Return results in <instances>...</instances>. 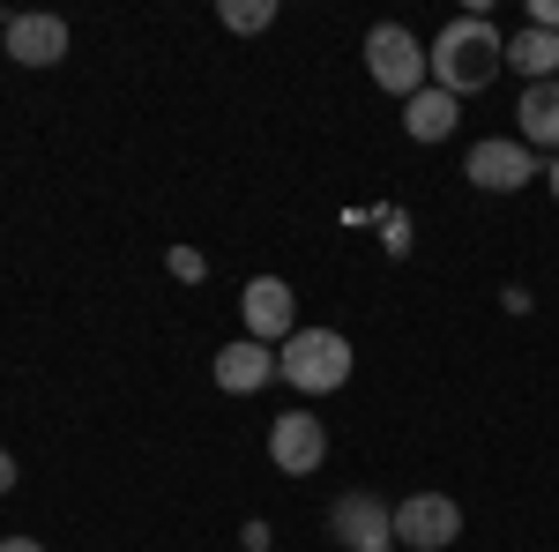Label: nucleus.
<instances>
[{"instance_id": "8", "label": "nucleus", "mask_w": 559, "mask_h": 552, "mask_svg": "<svg viewBox=\"0 0 559 552\" xmlns=\"http://www.w3.org/2000/svg\"><path fill=\"white\" fill-rule=\"evenodd\" d=\"M269 463L284 470V478H313V470L329 463V425L313 419V411H284V419L269 425Z\"/></svg>"}, {"instance_id": "10", "label": "nucleus", "mask_w": 559, "mask_h": 552, "mask_svg": "<svg viewBox=\"0 0 559 552\" xmlns=\"http://www.w3.org/2000/svg\"><path fill=\"white\" fill-rule=\"evenodd\" d=\"M210 374L224 396H254V388L276 381V343H254V337H239V343H224L210 359Z\"/></svg>"}, {"instance_id": "19", "label": "nucleus", "mask_w": 559, "mask_h": 552, "mask_svg": "<svg viewBox=\"0 0 559 552\" xmlns=\"http://www.w3.org/2000/svg\"><path fill=\"white\" fill-rule=\"evenodd\" d=\"M545 187H552V202H559V157H552V165H545Z\"/></svg>"}, {"instance_id": "14", "label": "nucleus", "mask_w": 559, "mask_h": 552, "mask_svg": "<svg viewBox=\"0 0 559 552\" xmlns=\"http://www.w3.org/2000/svg\"><path fill=\"white\" fill-rule=\"evenodd\" d=\"M224 23H231L239 38H254V31L276 23V0H224Z\"/></svg>"}, {"instance_id": "15", "label": "nucleus", "mask_w": 559, "mask_h": 552, "mask_svg": "<svg viewBox=\"0 0 559 552\" xmlns=\"http://www.w3.org/2000/svg\"><path fill=\"white\" fill-rule=\"evenodd\" d=\"M165 269H173L179 284H202V277H210V261L194 255V247H173V255H165Z\"/></svg>"}, {"instance_id": "12", "label": "nucleus", "mask_w": 559, "mask_h": 552, "mask_svg": "<svg viewBox=\"0 0 559 552\" xmlns=\"http://www.w3.org/2000/svg\"><path fill=\"white\" fill-rule=\"evenodd\" d=\"M455 105H463V97H448L440 83H426L411 105H403V134H411V142H448V134H455V120H463Z\"/></svg>"}, {"instance_id": "2", "label": "nucleus", "mask_w": 559, "mask_h": 552, "mask_svg": "<svg viewBox=\"0 0 559 552\" xmlns=\"http://www.w3.org/2000/svg\"><path fill=\"white\" fill-rule=\"evenodd\" d=\"M276 381H292L299 396H336L350 381V337L344 329H299L276 351Z\"/></svg>"}, {"instance_id": "7", "label": "nucleus", "mask_w": 559, "mask_h": 552, "mask_svg": "<svg viewBox=\"0 0 559 552\" xmlns=\"http://www.w3.org/2000/svg\"><path fill=\"white\" fill-rule=\"evenodd\" d=\"M239 314H247V337L254 343H284L299 337V298H292V284L284 277H254L247 292H239Z\"/></svg>"}, {"instance_id": "20", "label": "nucleus", "mask_w": 559, "mask_h": 552, "mask_svg": "<svg viewBox=\"0 0 559 552\" xmlns=\"http://www.w3.org/2000/svg\"><path fill=\"white\" fill-rule=\"evenodd\" d=\"M0 52H8V45H0Z\"/></svg>"}, {"instance_id": "3", "label": "nucleus", "mask_w": 559, "mask_h": 552, "mask_svg": "<svg viewBox=\"0 0 559 552\" xmlns=\"http://www.w3.org/2000/svg\"><path fill=\"white\" fill-rule=\"evenodd\" d=\"M366 75L381 83V97H403V105H411V97L432 83L426 45L411 38L403 23H373V31H366Z\"/></svg>"}, {"instance_id": "11", "label": "nucleus", "mask_w": 559, "mask_h": 552, "mask_svg": "<svg viewBox=\"0 0 559 552\" xmlns=\"http://www.w3.org/2000/svg\"><path fill=\"white\" fill-rule=\"evenodd\" d=\"M515 128H522L530 150H552V157H559V83H522Z\"/></svg>"}, {"instance_id": "13", "label": "nucleus", "mask_w": 559, "mask_h": 552, "mask_svg": "<svg viewBox=\"0 0 559 552\" xmlns=\"http://www.w3.org/2000/svg\"><path fill=\"white\" fill-rule=\"evenodd\" d=\"M508 68H515L522 83H559V38L522 23L515 38H508Z\"/></svg>"}, {"instance_id": "16", "label": "nucleus", "mask_w": 559, "mask_h": 552, "mask_svg": "<svg viewBox=\"0 0 559 552\" xmlns=\"http://www.w3.org/2000/svg\"><path fill=\"white\" fill-rule=\"evenodd\" d=\"M239 545H247V552H269V522H261V515L247 522V530H239Z\"/></svg>"}, {"instance_id": "1", "label": "nucleus", "mask_w": 559, "mask_h": 552, "mask_svg": "<svg viewBox=\"0 0 559 552\" xmlns=\"http://www.w3.org/2000/svg\"><path fill=\"white\" fill-rule=\"evenodd\" d=\"M426 68L432 83L448 90V97H471V90L500 83V68H508V38H500V23L492 15H448L440 23V38L426 45Z\"/></svg>"}, {"instance_id": "18", "label": "nucleus", "mask_w": 559, "mask_h": 552, "mask_svg": "<svg viewBox=\"0 0 559 552\" xmlns=\"http://www.w3.org/2000/svg\"><path fill=\"white\" fill-rule=\"evenodd\" d=\"M8 485H15V456L0 448V493H8Z\"/></svg>"}, {"instance_id": "5", "label": "nucleus", "mask_w": 559, "mask_h": 552, "mask_svg": "<svg viewBox=\"0 0 559 552\" xmlns=\"http://www.w3.org/2000/svg\"><path fill=\"white\" fill-rule=\"evenodd\" d=\"M329 538L344 552H395V508H381V493L350 485L329 501Z\"/></svg>"}, {"instance_id": "17", "label": "nucleus", "mask_w": 559, "mask_h": 552, "mask_svg": "<svg viewBox=\"0 0 559 552\" xmlns=\"http://www.w3.org/2000/svg\"><path fill=\"white\" fill-rule=\"evenodd\" d=\"M0 552H45L38 538H0Z\"/></svg>"}, {"instance_id": "4", "label": "nucleus", "mask_w": 559, "mask_h": 552, "mask_svg": "<svg viewBox=\"0 0 559 552\" xmlns=\"http://www.w3.org/2000/svg\"><path fill=\"white\" fill-rule=\"evenodd\" d=\"M463 179L485 187V195H515L530 179H545V165H537V150L522 134H485V142H471V157H463Z\"/></svg>"}, {"instance_id": "9", "label": "nucleus", "mask_w": 559, "mask_h": 552, "mask_svg": "<svg viewBox=\"0 0 559 552\" xmlns=\"http://www.w3.org/2000/svg\"><path fill=\"white\" fill-rule=\"evenodd\" d=\"M0 45H8V60H23V68H60V60H68V23H60V15H8V23H0Z\"/></svg>"}, {"instance_id": "6", "label": "nucleus", "mask_w": 559, "mask_h": 552, "mask_svg": "<svg viewBox=\"0 0 559 552\" xmlns=\"http://www.w3.org/2000/svg\"><path fill=\"white\" fill-rule=\"evenodd\" d=\"M463 538V508L448 501V493H411L403 508H395V545L411 552H448Z\"/></svg>"}]
</instances>
